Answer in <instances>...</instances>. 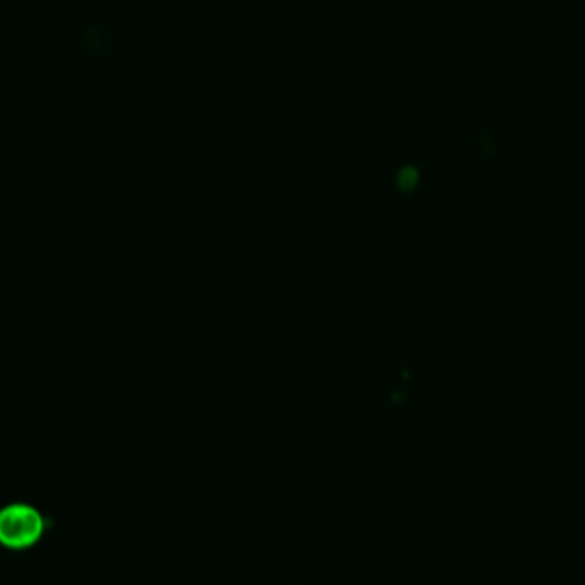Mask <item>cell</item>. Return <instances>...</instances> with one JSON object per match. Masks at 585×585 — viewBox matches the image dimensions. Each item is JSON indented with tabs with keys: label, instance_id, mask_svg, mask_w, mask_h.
<instances>
[{
	"label": "cell",
	"instance_id": "obj_1",
	"mask_svg": "<svg viewBox=\"0 0 585 585\" xmlns=\"http://www.w3.org/2000/svg\"><path fill=\"white\" fill-rule=\"evenodd\" d=\"M47 519L30 504H9L0 508V547L24 551L36 547L44 538Z\"/></svg>",
	"mask_w": 585,
	"mask_h": 585
}]
</instances>
